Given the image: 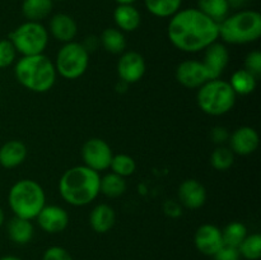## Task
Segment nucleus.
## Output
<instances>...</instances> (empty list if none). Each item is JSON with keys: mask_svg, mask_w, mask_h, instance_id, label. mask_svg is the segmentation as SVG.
<instances>
[{"mask_svg": "<svg viewBox=\"0 0 261 260\" xmlns=\"http://www.w3.org/2000/svg\"><path fill=\"white\" fill-rule=\"evenodd\" d=\"M170 42L184 53L204 51L219 38V24L198 8L180 9L172 15L167 27Z\"/></svg>", "mask_w": 261, "mask_h": 260, "instance_id": "1", "label": "nucleus"}, {"mask_svg": "<svg viewBox=\"0 0 261 260\" xmlns=\"http://www.w3.org/2000/svg\"><path fill=\"white\" fill-rule=\"evenodd\" d=\"M101 176L87 166H74L69 168L59 181L61 198L73 206H84L94 200L99 194Z\"/></svg>", "mask_w": 261, "mask_h": 260, "instance_id": "2", "label": "nucleus"}, {"mask_svg": "<svg viewBox=\"0 0 261 260\" xmlns=\"http://www.w3.org/2000/svg\"><path fill=\"white\" fill-rule=\"evenodd\" d=\"M14 74L17 81L24 88L35 93H45L50 91L58 75L54 63L43 54L22 56L15 64Z\"/></svg>", "mask_w": 261, "mask_h": 260, "instance_id": "3", "label": "nucleus"}, {"mask_svg": "<svg viewBox=\"0 0 261 260\" xmlns=\"http://www.w3.org/2000/svg\"><path fill=\"white\" fill-rule=\"evenodd\" d=\"M261 36V15L252 9H244L228 15L219 23V37L231 45H247Z\"/></svg>", "mask_w": 261, "mask_h": 260, "instance_id": "4", "label": "nucleus"}, {"mask_svg": "<svg viewBox=\"0 0 261 260\" xmlns=\"http://www.w3.org/2000/svg\"><path fill=\"white\" fill-rule=\"evenodd\" d=\"M8 203L15 217L32 221L46 205L45 191L37 181L23 178L10 188Z\"/></svg>", "mask_w": 261, "mask_h": 260, "instance_id": "5", "label": "nucleus"}, {"mask_svg": "<svg viewBox=\"0 0 261 260\" xmlns=\"http://www.w3.org/2000/svg\"><path fill=\"white\" fill-rule=\"evenodd\" d=\"M237 94L223 79H212L198 88L196 101L203 112L211 116H222L233 109Z\"/></svg>", "mask_w": 261, "mask_h": 260, "instance_id": "6", "label": "nucleus"}, {"mask_svg": "<svg viewBox=\"0 0 261 260\" xmlns=\"http://www.w3.org/2000/svg\"><path fill=\"white\" fill-rule=\"evenodd\" d=\"M9 40L23 56L40 55L48 45V32L40 22L27 20L10 33Z\"/></svg>", "mask_w": 261, "mask_h": 260, "instance_id": "7", "label": "nucleus"}, {"mask_svg": "<svg viewBox=\"0 0 261 260\" xmlns=\"http://www.w3.org/2000/svg\"><path fill=\"white\" fill-rule=\"evenodd\" d=\"M89 53L84 48L81 42L64 43L56 54V60L54 63L56 73L63 78L74 81L83 75L88 69Z\"/></svg>", "mask_w": 261, "mask_h": 260, "instance_id": "8", "label": "nucleus"}, {"mask_svg": "<svg viewBox=\"0 0 261 260\" xmlns=\"http://www.w3.org/2000/svg\"><path fill=\"white\" fill-rule=\"evenodd\" d=\"M112 157L114 154L111 147L106 140L101 138H91L82 147V158L84 166L92 168L96 172L109 170Z\"/></svg>", "mask_w": 261, "mask_h": 260, "instance_id": "9", "label": "nucleus"}, {"mask_svg": "<svg viewBox=\"0 0 261 260\" xmlns=\"http://www.w3.org/2000/svg\"><path fill=\"white\" fill-rule=\"evenodd\" d=\"M176 79L181 86L190 89L200 88L204 83L212 81L211 74L204 64L200 60L194 59H189L178 64L176 68Z\"/></svg>", "mask_w": 261, "mask_h": 260, "instance_id": "10", "label": "nucleus"}, {"mask_svg": "<svg viewBox=\"0 0 261 260\" xmlns=\"http://www.w3.org/2000/svg\"><path fill=\"white\" fill-rule=\"evenodd\" d=\"M145 60L137 51H126L122 53L117 61V74L120 81L126 84H133L139 82L145 74Z\"/></svg>", "mask_w": 261, "mask_h": 260, "instance_id": "11", "label": "nucleus"}, {"mask_svg": "<svg viewBox=\"0 0 261 260\" xmlns=\"http://www.w3.org/2000/svg\"><path fill=\"white\" fill-rule=\"evenodd\" d=\"M36 219L41 229L47 233H60L69 224L68 212L59 205H45Z\"/></svg>", "mask_w": 261, "mask_h": 260, "instance_id": "12", "label": "nucleus"}, {"mask_svg": "<svg viewBox=\"0 0 261 260\" xmlns=\"http://www.w3.org/2000/svg\"><path fill=\"white\" fill-rule=\"evenodd\" d=\"M195 246L201 254L214 256L217 251L223 246V239H222V231L217 226L211 223L201 224L195 232L194 236Z\"/></svg>", "mask_w": 261, "mask_h": 260, "instance_id": "13", "label": "nucleus"}, {"mask_svg": "<svg viewBox=\"0 0 261 260\" xmlns=\"http://www.w3.org/2000/svg\"><path fill=\"white\" fill-rule=\"evenodd\" d=\"M201 63L211 74L212 79H218L226 70L229 63V51L223 43L214 42L204 50V58Z\"/></svg>", "mask_w": 261, "mask_h": 260, "instance_id": "14", "label": "nucleus"}, {"mask_svg": "<svg viewBox=\"0 0 261 260\" xmlns=\"http://www.w3.org/2000/svg\"><path fill=\"white\" fill-rule=\"evenodd\" d=\"M229 149L239 155L252 154L259 147V134L251 126H241L229 134Z\"/></svg>", "mask_w": 261, "mask_h": 260, "instance_id": "15", "label": "nucleus"}, {"mask_svg": "<svg viewBox=\"0 0 261 260\" xmlns=\"http://www.w3.org/2000/svg\"><path fill=\"white\" fill-rule=\"evenodd\" d=\"M178 203L188 209H199L205 204L206 190L200 181L188 178L178 186Z\"/></svg>", "mask_w": 261, "mask_h": 260, "instance_id": "16", "label": "nucleus"}, {"mask_svg": "<svg viewBox=\"0 0 261 260\" xmlns=\"http://www.w3.org/2000/svg\"><path fill=\"white\" fill-rule=\"evenodd\" d=\"M48 31L55 40L63 43H68L74 41L78 33V25L73 17L65 13H58L53 15L48 24Z\"/></svg>", "mask_w": 261, "mask_h": 260, "instance_id": "17", "label": "nucleus"}, {"mask_svg": "<svg viewBox=\"0 0 261 260\" xmlns=\"http://www.w3.org/2000/svg\"><path fill=\"white\" fill-rule=\"evenodd\" d=\"M114 20L122 32H134L142 23V15L133 4H117L114 10Z\"/></svg>", "mask_w": 261, "mask_h": 260, "instance_id": "18", "label": "nucleus"}, {"mask_svg": "<svg viewBox=\"0 0 261 260\" xmlns=\"http://www.w3.org/2000/svg\"><path fill=\"white\" fill-rule=\"evenodd\" d=\"M27 145L20 140H9L0 147V165L4 168H14L27 158Z\"/></svg>", "mask_w": 261, "mask_h": 260, "instance_id": "19", "label": "nucleus"}, {"mask_svg": "<svg viewBox=\"0 0 261 260\" xmlns=\"http://www.w3.org/2000/svg\"><path fill=\"white\" fill-rule=\"evenodd\" d=\"M116 222V213L109 204H98L89 214V224L97 233H106L114 227Z\"/></svg>", "mask_w": 261, "mask_h": 260, "instance_id": "20", "label": "nucleus"}, {"mask_svg": "<svg viewBox=\"0 0 261 260\" xmlns=\"http://www.w3.org/2000/svg\"><path fill=\"white\" fill-rule=\"evenodd\" d=\"M33 232H35L33 224L28 219L14 216L8 222V236L15 244H28L32 240Z\"/></svg>", "mask_w": 261, "mask_h": 260, "instance_id": "21", "label": "nucleus"}, {"mask_svg": "<svg viewBox=\"0 0 261 260\" xmlns=\"http://www.w3.org/2000/svg\"><path fill=\"white\" fill-rule=\"evenodd\" d=\"M99 45L110 54L119 55V54L125 53L126 48V38L122 31L119 28L110 27L106 28L99 36Z\"/></svg>", "mask_w": 261, "mask_h": 260, "instance_id": "22", "label": "nucleus"}, {"mask_svg": "<svg viewBox=\"0 0 261 260\" xmlns=\"http://www.w3.org/2000/svg\"><path fill=\"white\" fill-rule=\"evenodd\" d=\"M54 0H23L22 13L27 20L41 22L50 15Z\"/></svg>", "mask_w": 261, "mask_h": 260, "instance_id": "23", "label": "nucleus"}, {"mask_svg": "<svg viewBox=\"0 0 261 260\" xmlns=\"http://www.w3.org/2000/svg\"><path fill=\"white\" fill-rule=\"evenodd\" d=\"M198 9L219 24L229 15L231 7L228 0H198Z\"/></svg>", "mask_w": 261, "mask_h": 260, "instance_id": "24", "label": "nucleus"}, {"mask_svg": "<svg viewBox=\"0 0 261 260\" xmlns=\"http://www.w3.org/2000/svg\"><path fill=\"white\" fill-rule=\"evenodd\" d=\"M228 83L234 91V93L240 94V96H247V94L252 93L256 88L257 78L244 68L234 71Z\"/></svg>", "mask_w": 261, "mask_h": 260, "instance_id": "25", "label": "nucleus"}, {"mask_svg": "<svg viewBox=\"0 0 261 260\" xmlns=\"http://www.w3.org/2000/svg\"><path fill=\"white\" fill-rule=\"evenodd\" d=\"M127 184L125 177L110 172L101 177L99 181V193L103 194L107 198H119L126 191Z\"/></svg>", "mask_w": 261, "mask_h": 260, "instance_id": "26", "label": "nucleus"}, {"mask_svg": "<svg viewBox=\"0 0 261 260\" xmlns=\"http://www.w3.org/2000/svg\"><path fill=\"white\" fill-rule=\"evenodd\" d=\"M148 12L157 18H171L181 9L182 0H144Z\"/></svg>", "mask_w": 261, "mask_h": 260, "instance_id": "27", "label": "nucleus"}, {"mask_svg": "<svg viewBox=\"0 0 261 260\" xmlns=\"http://www.w3.org/2000/svg\"><path fill=\"white\" fill-rule=\"evenodd\" d=\"M246 236L247 228L242 222H231L222 231L223 244L227 245V246L239 247Z\"/></svg>", "mask_w": 261, "mask_h": 260, "instance_id": "28", "label": "nucleus"}, {"mask_svg": "<svg viewBox=\"0 0 261 260\" xmlns=\"http://www.w3.org/2000/svg\"><path fill=\"white\" fill-rule=\"evenodd\" d=\"M234 163V153L229 148L218 145L211 154V165L217 171H227Z\"/></svg>", "mask_w": 261, "mask_h": 260, "instance_id": "29", "label": "nucleus"}, {"mask_svg": "<svg viewBox=\"0 0 261 260\" xmlns=\"http://www.w3.org/2000/svg\"><path fill=\"white\" fill-rule=\"evenodd\" d=\"M241 256L247 260H257L261 256V236L259 233L247 235L239 247Z\"/></svg>", "mask_w": 261, "mask_h": 260, "instance_id": "30", "label": "nucleus"}, {"mask_svg": "<svg viewBox=\"0 0 261 260\" xmlns=\"http://www.w3.org/2000/svg\"><path fill=\"white\" fill-rule=\"evenodd\" d=\"M110 168L116 175L121 176V177H127V176H132L135 172V170H137V162L129 154L120 153V154H116L112 157Z\"/></svg>", "mask_w": 261, "mask_h": 260, "instance_id": "31", "label": "nucleus"}, {"mask_svg": "<svg viewBox=\"0 0 261 260\" xmlns=\"http://www.w3.org/2000/svg\"><path fill=\"white\" fill-rule=\"evenodd\" d=\"M17 58V50L10 40L0 41V69L12 65Z\"/></svg>", "mask_w": 261, "mask_h": 260, "instance_id": "32", "label": "nucleus"}, {"mask_svg": "<svg viewBox=\"0 0 261 260\" xmlns=\"http://www.w3.org/2000/svg\"><path fill=\"white\" fill-rule=\"evenodd\" d=\"M245 69L247 71L256 76L257 79L261 75V53L255 50L247 54L246 59H245Z\"/></svg>", "mask_w": 261, "mask_h": 260, "instance_id": "33", "label": "nucleus"}, {"mask_svg": "<svg viewBox=\"0 0 261 260\" xmlns=\"http://www.w3.org/2000/svg\"><path fill=\"white\" fill-rule=\"evenodd\" d=\"M42 260H73V257L64 247L51 246L45 251Z\"/></svg>", "mask_w": 261, "mask_h": 260, "instance_id": "34", "label": "nucleus"}, {"mask_svg": "<svg viewBox=\"0 0 261 260\" xmlns=\"http://www.w3.org/2000/svg\"><path fill=\"white\" fill-rule=\"evenodd\" d=\"M241 255L237 247L223 245L218 251L214 254V260H240Z\"/></svg>", "mask_w": 261, "mask_h": 260, "instance_id": "35", "label": "nucleus"}, {"mask_svg": "<svg viewBox=\"0 0 261 260\" xmlns=\"http://www.w3.org/2000/svg\"><path fill=\"white\" fill-rule=\"evenodd\" d=\"M163 212L171 218H177L182 214V205L176 200H166L163 204Z\"/></svg>", "mask_w": 261, "mask_h": 260, "instance_id": "36", "label": "nucleus"}, {"mask_svg": "<svg viewBox=\"0 0 261 260\" xmlns=\"http://www.w3.org/2000/svg\"><path fill=\"white\" fill-rule=\"evenodd\" d=\"M211 138L213 139L214 143L222 145L223 143H226L229 139V133L226 127L223 126H216L212 129L211 132Z\"/></svg>", "mask_w": 261, "mask_h": 260, "instance_id": "37", "label": "nucleus"}, {"mask_svg": "<svg viewBox=\"0 0 261 260\" xmlns=\"http://www.w3.org/2000/svg\"><path fill=\"white\" fill-rule=\"evenodd\" d=\"M82 45L84 46V48H86L88 53H91V51L96 50L97 46L99 45V38H97L96 36H89Z\"/></svg>", "mask_w": 261, "mask_h": 260, "instance_id": "38", "label": "nucleus"}, {"mask_svg": "<svg viewBox=\"0 0 261 260\" xmlns=\"http://www.w3.org/2000/svg\"><path fill=\"white\" fill-rule=\"evenodd\" d=\"M229 3V7H233V8H240L242 5H245L247 3V0H228Z\"/></svg>", "mask_w": 261, "mask_h": 260, "instance_id": "39", "label": "nucleus"}, {"mask_svg": "<svg viewBox=\"0 0 261 260\" xmlns=\"http://www.w3.org/2000/svg\"><path fill=\"white\" fill-rule=\"evenodd\" d=\"M115 2H116L117 4H134L138 0H115Z\"/></svg>", "mask_w": 261, "mask_h": 260, "instance_id": "40", "label": "nucleus"}, {"mask_svg": "<svg viewBox=\"0 0 261 260\" xmlns=\"http://www.w3.org/2000/svg\"><path fill=\"white\" fill-rule=\"evenodd\" d=\"M0 260H22L17 256H13V255H7V256H3L0 257Z\"/></svg>", "mask_w": 261, "mask_h": 260, "instance_id": "41", "label": "nucleus"}, {"mask_svg": "<svg viewBox=\"0 0 261 260\" xmlns=\"http://www.w3.org/2000/svg\"><path fill=\"white\" fill-rule=\"evenodd\" d=\"M4 219H5L4 211H3V208H2V206H0V226H2V224L4 223Z\"/></svg>", "mask_w": 261, "mask_h": 260, "instance_id": "42", "label": "nucleus"}, {"mask_svg": "<svg viewBox=\"0 0 261 260\" xmlns=\"http://www.w3.org/2000/svg\"><path fill=\"white\" fill-rule=\"evenodd\" d=\"M58 2H65V0H58Z\"/></svg>", "mask_w": 261, "mask_h": 260, "instance_id": "43", "label": "nucleus"}]
</instances>
